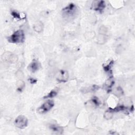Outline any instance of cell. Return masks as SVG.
Listing matches in <instances>:
<instances>
[{"label": "cell", "mask_w": 135, "mask_h": 135, "mask_svg": "<svg viewBox=\"0 0 135 135\" xmlns=\"http://www.w3.org/2000/svg\"><path fill=\"white\" fill-rule=\"evenodd\" d=\"M25 40L24 33L22 30H17L12 34L8 38L10 42L13 43H23Z\"/></svg>", "instance_id": "cell-1"}, {"label": "cell", "mask_w": 135, "mask_h": 135, "mask_svg": "<svg viewBox=\"0 0 135 135\" xmlns=\"http://www.w3.org/2000/svg\"><path fill=\"white\" fill-rule=\"evenodd\" d=\"M76 12V6L73 3L69 4L62 10L63 16L68 18L74 17L75 15Z\"/></svg>", "instance_id": "cell-2"}, {"label": "cell", "mask_w": 135, "mask_h": 135, "mask_svg": "<svg viewBox=\"0 0 135 135\" xmlns=\"http://www.w3.org/2000/svg\"><path fill=\"white\" fill-rule=\"evenodd\" d=\"M54 105V103L52 100H48L46 102L41 105L39 108H38L37 109V112L40 114L45 113L48 112L52 109Z\"/></svg>", "instance_id": "cell-3"}, {"label": "cell", "mask_w": 135, "mask_h": 135, "mask_svg": "<svg viewBox=\"0 0 135 135\" xmlns=\"http://www.w3.org/2000/svg\"><path fill=\"white\" fill-rule=\"evenodd\" d=\"M14 124L17 128L20 129H24L28 126V120L24 115H20L15 119Z\"/></svg>", "instance_id": "cell-4"}, {"label": "cell", "mask_w": 135, "mask_h": 135, "mask_svg": "<svg viewBox=\"0 0 135 135\" xmlns=\"http://www.w3.org/2000/svg\"><path fill=\"white\" fill-rule=\"evenodd\" d=\"M2 59L4 62L10 63H14L17 62L18 57L17 55L10 52L4 53L2 55Z\"/></svg>", "instance_id": "cell-5"}, {"label": "cell", "mask_w": 135, "mask_h": 135, "mask_svg": "<svg viewBox=\"0 0 135 135\" xmlns=\"http://www.w3.org/2000/svg\"><path fill=\"white\" fill-rule=\"evenodd\" d=\"M69 78V74L65 70H61L56 76V80L59 82H66Z\"/></svg>", "instance_id": "cell-6"}, {"label": "cell", "mask_w": 135, "mask_h": 135, "mask_svg": "<svg viewBox=\"0 0 135 135\" xmlns=\"http://www.w3.org/2000/svg\"><path fill=\"white\" fill-rule=\"evenodd\" d=\"M41 64L36 59H33L28 67V69L32 73H34L40 69Z\"/></svg>", "instance_id": "cell-7"}, {"label": "cell", "mask_w": 135, "mask_h": 135, "mask_svg": "<svg viewBox=\"0 0 135 135\" xmlns=\"http://www.w3.org/2000/svg\"><path fill=\"white\" fill-rule=\"evenodd\" d=\"M106 7V4L105 1H96L93 5L94 9L96 11H99L101 12Z\"/></svg>", "instance_id": "cell-8"}, {"label": "cell", "mask_w": 135, "mask_h": 135, "mask_svg": "<svg viewBox=\"0 0 135 135\" xmlns=\"http://www.w3.org/2000/svg\"><path fill=\"white\" fill-rule=\"evenodd\" d=\"M50 129L55 133H62L63 131V128L56 124H51L49 126Z\"/></svg>", "instance_id": "cell-9"}, {"label": "cell", "mask_w": 135, "mask_h": 135, "mask_svg": "<svg viewBox=\"0 0 135 135\" xmlns=\"http://www.w3.org/2000/svg\"><path fill=\"white\" fill-rule=\"evenodd\" d=\"M34 30L37 33H41L43 29V24L41 22H36L33 26Z\"/></svg>", "instance_id": "cell-10"}, {"label": "cell", "mask_w": 135, "mask_h": 135, "mask_svg": "<svg viewBox=\"0 0 135 135\" xmlns=\"http://www.w3.org/2000/svg\"><path fill=\"white\" fill-rule=\"evenodd\" d=\"M114 83V81L113 80V79H112V78H109L106 82L105 83V88L107 90H109L110 89H111L112 87L113 86Z\"/></svg>", "instance_id": "cell-11"}, {"label": "cell", "mask_w": 135, "mask_h": 135, "mask_svg": "<svg viewBox=\"0 0 135 135\" xmlns=\"http://www.w3.org/2000/svg\"><path fill=\"white\" fill-rule=\"evenodd\" d=\"M57 91L56 89H53L52 90H51L47 95L45 96L44 97V99L46 98H53L57 95Z\"/></svg>", "instance_id": "cell-12"}, {"label": "cell", "mask_w": 135, "mask_h": 135, "mask_svg": "<svg viewBox=\"0 0 135 135\" xmlns=\"http://www.w3.org/2000/svg\"><path fill=\"white\" fill-rule=\"evenodd\" d=\"M113 63H114L113 61L111 60V61L109 62L108 63L106 64L105 66H104V69L106 72H108L110 71V70H111V68H112V67L113 65Z\"/></svg>", "instance_id": "cell-13"}, {"label": "cell", "mask_w": 135, "mask_h": 135, "mask_svg": "<svg viewBox=\"0 0 135 135\" xmlns=\"http://www.w3.org/2000/svg\"><path fill=\"white\" fill-rule=\"evenodd\" d=\"M16 86H17V90L18 91L21 92L22 91V90L23 89L24 86H25L24 82L22 80H18L17 82Z\"/></svg>", "instance_id": "cell-14"}, {"label": "cell", "mask_w": 135, "mask_h": 135, "mask_svg": "<svg viewBox=\"0 0 135 135\" xmlns=\"http://www.w3.org/2000/svg\"><path fill=\"white\" fill-rule=\"evenodd\" d=\"M112 116H113L112 112H111L110 110L107 111L104 114V117L106 119H110L112 118Z\"/></svg>", "instance_id": "cell-15"}, {"label": "cell", "mask_w": 135, "mask_h": 135, "mask_svg": "<svg viewBox=\"0 0 135 135\" xmlns=\"http://www.w3.org/2000/svg\"><path fill=\"white\" fill-rule=\"evenodd\" d=\"M114 93L117 96L119 97V96L123 95V90L121 89V88H120V87H118V88H117L115 90Z\"/></svg>", "instance_id": "cell-16"}, {"label": "cell", "mask_w": 135, "mask_h": 135, "mask_svg": "<svg viewBox=\"0 0 135 135\" xmlns=\"http://www.w3.org/2000/svg\"><path fill=\"white\" fill-rule=\"evenodd\" d=\"M91 101L92 102V104L95 106H99L100 104V102L99 100V99L95 97H94L93 98H92Z\"/></svg>", "instance_id": "cell-17"}, {"label": "cell", "mask_w": 135, "mask_h": 135, "mask_svg": "<svg viewBox=\"0 0 135 135\" xmlns=\"http://www.w3.org/2000/svg\"><path fill=\"white\" fill-rule=\"evenodd\" d=\"M106 41V38H105V36H103V35L101 34V35L98 37V43H99V44H103V43H105Z\"/></svg>", "instance_id": "cell-18"}, {"label": "cell", "mask_w": 135, "mask_h": 135, "mask_svg": "<svg viewBox=\"0 0 135 135\" xmlns=\"http://www.w3.org/2000/svg\"><path fill=\"white\" fill-rule=\"evenodd\" d=\"M11 14H12V16L15 18H21L20 14L15 11H12L11 13Z\"/></svg>", "instance_id": "cell-19"}, {"label": "cell", "mask_w": 135, "mask_h": 135, "mask_svg": "<svg viewBox=\"0 0 135 135\" xmlns=\"http://www.w3.org/2000/svg\"><path fill=\"white\" fill-rule=\"evenodd\" d=\"M108 30L107 29V28L105 27H102L100 28V30H99V32L102 35H104L105 34H106L107 33Z\"/></svg>", "instance_id": "cell-20"}, {"label": "cell", "mask_w": 135, "mask_h": 135, "mask_svg": "<svg viewBox=\"0 0 135 135\" xmlns=\"http://www.w3.org/2000/svg\"><path fill=\"white\" fill-rule=\"evenodd\" d=\"M29 81L31 84H34V83H35L37 82V80L32 78H31L29 79Z\"/></svg>", "instance_id": "cell-21"}]
</instances>
